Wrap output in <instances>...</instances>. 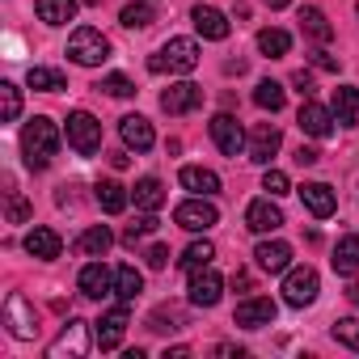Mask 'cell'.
I'll return each mask as SVG.
<instances>
[{"instance_id":"6da1fadb","label":"cell","mask_w":359,"mask_h":359,"mask_svg":"<svg viewBox=\"0 0 359 359\" xmlns=\"http://www.w3.org/2000/svg\"><path fill=\"white\" fill-rule=\"evenodd\" d=\"M55 152H60V127L51 118H43V114L30 118L26 131H22V156H26V165L30 169H47Z\"/></svg>"},{"instance_id":"7a4b0ae2","label":"cell","mask_w":359,"mask_h":359,"mask_svg":"<svg viewBox=\"0 0 359 359\" xmlns=\"http://www.w3.org/2000/svg\"><path fill=\"white\" fill-rule=\"evenodd\" d=\"M199 68V43L195 39H169L165 47H156L152 51V60H148V72H195Z\"/></svg>"},{"instance_id":"3957f363","label":"cell","mask_w":359,"mask_h":359,"mask_svg":"<svg viewBox=\"0 0 359 359\" xmlns=\"http://www.w3.org/2000/svg\"><path fill=\"white\" fill-rule=\"evenodd\" d=\"M68 55H72L81 68H97V64L110 60V39H106L102 30H93V26H81V30H72V39H68Z\"/></svg>"},{"instance_id":"277c9868","label":"cell","mask_w":359,"mask_h":359,"mask_svg":"<svg viewBox=\"0 0 359 359\" xmlns=\"http://www.w3.org/2000/svg\"><path fill=\"white\" fill-rule=\"evenodd\" d=\"M64 135H68V144H72L81 156H93V152L102 148V123H97L89 110H72L68 123H64Z\"/></svg>"},{"instance_id":"5b68a950","label":"cell","mask_w":359,"mask_h":359,"mask_svg":"<svg viewBox=\"0 0 359 359\" xmlns=\"http://www.w3.org/2000/svg\"><path fill=\"white\" fill-rule=\"evenodd\" d=\"M317 292H321V279H317L313 266H287V271H283V300H287L292 309L313 304Z\"/></svg>"},{"instance_id":"8992f818","label":"cell","mask_w":359,"mask_h":359,"mask_svg":"<svg viewBox=\"0 0 359 359\" xmlns=\"http://www.w3.org/2000/svg\"><path fill=\"white\" fill-rule=\"evenodd\" d=\"M173 220H177V229H187V233H208V229L220 224V212L212 208L208 195H195V199H187V203H177Z\"/></svg>"},{"instance_id":"52a82bcc","label":"cell","mask_w":359,"mask_h":359,"mask_svg":"<svg viewBox=\"0 0 359 359\" xmlns=\"http://www.w3.org/2000/svg\"><path fill=\"white\" fill-rule=\"evenodd\" d=\"M64 355H72V359H81V355H89V321H68L64 330H60V338L47 346V359H64Z\"/></svg>"},{"instance_id":"ba28073f","label":"cell","mask_w":359,"mask_h":359,"mask_svg":"<svg viewBox=\"0 0 359 359\" xmlns=\"http://www.w3.org/2000/svg\"><path fill=\"white\" fill-rule=\"evenodd\" d=\"M76 287H81V296L102 300V296L114 292V271H110L102 258H89V262L81 266V275H76Z\"/></svg>"},{"instance_id":"9c48e42d","label":"cell","mask_w":359,"mask_h":359,"mask_svg":"<svg viewBox=\"0 0 359 359\" xmlns=\"http://www.w3.org/2000/svg\"><path fill=\"white\" fill-rule=\"evenodd\" d=\"M220 292H224V279H220L212 266L191 271V287H187V296H191L195 309H212V304H220Z\"/></svg>"},{"instance_id":"30bf717a","label":"cell","mask_w":359,"mask_h":359,"mask_svg":"<svg viewBox=\"0 0 359 359\" xmlns=\"http://www.w3.org/2000/svg\"><path fill=\"white\" fill-rule=\"evenodd\" d=\"M296 123H300V131H304V135H313V140H330L338 118H334V110H330V106H321V102H309V97H304V106H300Z\"/></svg>"},{"instance_id":"8fae6325","label":"cell","mask_w":359,"mask_h":359,"mask_svg":"<svg viewBox=\"0 0 359 359\" xmlns=\"http://www.w3.org/2000/svg\"><path fill=\"white\" fill-rule=\"evenodd\" d=\"M5 325H9V334L22 338V342L39 334V325H34V309H30V300H26L22 292H13V296L5 300Z\"/></svg>"},{"instance_id":"7c38bea8","label":"cell","mask_w":359,"mask_h":359,"mask_svg":"<svg viewBox=\"0 0 359 359\" xmlns=\"http://www.w3.org/2000/svg\"><path fill=\"white\" fill-rule=\"evenodd\" d=\"M123 334H127V304L106 309V313L93 321V342H97L102 351H114V346L123 342Z\"/></svg>"},{"instance_id":"4fadbf2b","label":"cell","mask_w":359,"mask_h":359,"mask_svg":"<svg viewBox=\"0 0 359 359\" xmlns=\"http://www.w3.org/2000/svg\"><path fill=\"white\" fill-rule=\"evenodd\" d=\"M199 106H203V89L191 85V81H177V85H169V89L161 93V110H165V114H191V110H199Z\"/></svg>"},{"instance_id":"5bb4252c","label":"cell","mask_w":359,"mask_h":359,"mask_svg":"<svg viewBox=\"0 0 359 359\" xmlns=\"http://www.w3.org/2000/svg\"><path fill=\"white\" fill-rule=\"evenodd\" d=\"M275 300L271 296H250V300H241L237 304V313H233V321L241 325V330H262V325H271L275 321Z\"/></svg>"},{"instance_id":"9a60e30c","label":"cell","mask_w":359,"mask_h":359,"mask_svg":"<svg viewBox=\"0 0 359 359\" xmlns=\"http://www.w3.org/2000/svg\"><path fill=\"white\" fill-rule=\"evenodd\" d=\"M212 140H216V148H220L224 156H237V152L250 144V140H245V131H241V123H237L229 110L212 118Z\"/></svg>"},{"instance_id":"2e32d148","label":"cell","mask_w":359,"mask_h":359,"mask_svg":"<svg viewBox=\"0 0 359 359\" xmlns=\"http://www.w3.org/2000/svg\"><path fill=\"white\" fill-rule=\"evenodd\" d=\"M279 144H283V135H279V127L275 123H258L254 131H250V161H258V165H271V156L279 152Z\"/></svg>"},{"instance_id":"e0dca14e","label":"cell","mask_w":359,"mask_h":359,"mask_svg":"<svg viewBox=\"0 0 359 359\" xmlns=\"http://www.w3.org/2000/svg\"><path fill=\"white\" fill-rule=\"evenodd\" d=\"M191 22H195V30L203 34V39H212V43H224L229 39V18L220 13V9H212V5H195L191 9Z\"/></svg>"},{"instance_id":"ac0fdd59","label":"cell","mask_w":359,"mask_h":359,"mask_svg":"<svg viewBox=\"0 0 359 359\" xmlns=\"http://www.w3.org/2000/svg\"><path fill=\"white\" fill-rule=\"evenodd\" d=\"M245 229L250 233H275V229H283V212L271 203V199H254L250 208H245Z\"/></svg>"},{"instance_id":"d6986e66","label":"cell","mask_w":359,"mask_h":359,"mask_svg":"<svg viewBox=\"0 0 359 359\" xmlns=\"http://www.w3.org/2000/svg\"><path fill=\"white\" fill-rule=\"evenodd\" d=\"M254 262H258L266 275H283V271L292 266V245H287V241H262V245L254 250Z\"/></svg>"},{"instance_id":"ffe728a7","label":"cell","mask_w":359,"mask_h":359,"mask_svg":"<svg viewBox=\"0 0 359 359\" xmlns=\"http://www.w3.org/2000/svg\"><path fill=\"white\" fill-rule=\"evenodd\" d=\"M118 135H123V144L135 148V152H148L152 140H156V135H152V123H148L144 114H127V118L118 123Z\"/></svg>"},{"instance_id":"44dd1931","label":"cell","mask_w":359,"mask_h":359,"mask_svg":"<svg viewBox=\"0 0 359 359\" xmlns=\"http://www.w3.org/2000/svg\"><path fill=\"white\" fill-rule=\"evenodd\" d=\"M177 182H182L191 195H220V177L212 173V169H203V165H187L182 173H177Z\"/></svg>"},{"instance_id":"7402d4cb","label":"cell","mask_w":359,"mask_h":359,"mask_svg":"<svg viewBox=\"0 0 359 359\" xmlns=\"http://www.w3.org/2000/svg\"><path fill=\"white\" fill-rule=\"evenodd\" d=\"M300 199H304V208H309L317 220L334 216V208H338V199H334V191H330L325 182H304V187H300Z\"/></svg>"},{"instance_id":"603a6c76","label":"cell","mask_w":359,"mask_h":359,"mask_svg":"<svg viewBox=\"0 0 359 359\" xmlns=\"http://www.w3.org/2000/svg\"><path fill=\"white\" fill-rule=\"evenodd\" d=\"M60 250H64V241H60L55 229H30V233H26V254H30V258L51 262V258H60Z\"/></svg>"},{"instance_id":"cb8c5ba5","label":"cell","mask_w":359,"mask_h":359,"mask_svg":"<svg viewBox=\"0 0 359 359\" xmlns=\"http://www.w3.org/2000/svg\"><path fill=\"white\" fill-rule=\"evenodd\" d=\"M110 245H114V233H110L106 224H93V229H85V233L76 237V254H81V258H106Z\"/></svg>"},{"instance_id":"d4e9b609","label":"cell","mask_w":359,"mask_h":359,"mask_svg":"<svg viewBox=\"0 0 359 359\" xmlns=\"http://www.w3.org/2000/svg\"><path fill=\"white\" fill-rule=\"evenodd\" d=\"M330 110H334L338 127H355V118H359V89L355 85H338L334 97H330Z\"/></svg>"},{"instance_id":"484cf974","label":"cell","mask_w":359,"mask_h":359,"mask_svg":"<svg viewBox=\"0 0 359 359\" xmlns=\"http://www.w3.org/2000/svg\"><path fill=\"white\" fill-rule=\"evenodd\" d=\"M93 191H97V208H102V212H110V216L127 212V203H131V191H127L123 182H114V177H106V182H97Z\"/></svg>"},{"instance_id":"4316f807","label":"cell","mask_w":359,"mask_h":359,"mask_svg":"<svg viewBox=\"0 0 359 359\" xmlns=\"http://www.w3.org/2000/svg\"><path fill=\"white\" fill-rule=\"evenodd\" d=\"M131 199L140 212H161L165 208V187H161V177H140V182L131 187Z\"/></svg>"},{"instance_id":"83f0119b","label":"cell","mask_w":359,"mask_h":359,"mask_svg":"<svg viewBox=\"0 0 359 359\" xmlns=\"http://www.w3.org/2000/svg\"><path fill=\"white\" fill-rule=\"evenodd\" d=\"M34 9H39V22L47 26H68L76 18V0H34Z\"/></svg>"},{"instance_id":"f1b7e54d","label":"cell","mask_w":359,"mask_h":359,"mask_svg":"<svg viewBox=\"0 0 359 359\" xmlns=\"http://www.w3.org/2000/svg\"><path fill=\"white\" fill-rule=\"evenodd\" d=\"M334 271H338V275H355V271H359V237H355V233H346V237L334 245Z\"/></svg>"},{"instance_id":"f546056e","label":"cell","mask_w":359,"mask_h":359,"mask_svg":"<svg viewBox=\"0 0 359 359\" xmlns=\"http://www.w3.org/2000/svg\"><path fill=\"white\" fill-rule=\"evenodd\" d=\"M300 30H304L313 43H330V39H334V26H330V22H325V13H321V9H313V5H309V9H300Z\"/></svg>"},{"instance_id":"4dcf8cb0","label":"cell","mask_w":359,"mask_h":359,"mask_svg":"<svg viewBox=\"0 0 359 359\" xmlns=\"http://www.w3.org/2000/svg\"><path fill=\"white\" fill-rule=\"evenodd\" d=\"M26 81H30V89H39V93H60V89H68V76H64L60 68H43V64H34Z\"/></svg>"},{"instance_id":"1f68e13d","label":"cell","mask_w":359,"mask_h":359,"mask_svg":"<svg viewBox=\"0 0 359 359\" xmlns=\"http://www.w3.org/2000/svg\"><path fill=\"white\" fill-rule=\"evenodd\" d=\"M140 292H144V275H140L135 266H118V271H114V296H118L123 304H131Z\"/></svg>"},{"instance_id":"d6a6232c","label":"cell","mask_w":359,"mask_h":359,"mask_svg":"<svg viewBox=\"0 0 359 359\" xmlns=\"http://www.w3.org/2000/svg\"><path fill=\"white\" fill-rule=\"evenodd\" d=\"M258 51H262V55H271V60H283V55L292 51V34H287V30H279V26H271V30H262V34H258Z\"/></svg>"},{"instance_id":"836d02e7","label":"cell","mask_w":359,"mask_h":359,"mask_svg":"<svg viewBox=\"0 0 359 359\" xmlns=\"http://www.w3.org/2000/svg\"><path fill=\"white\" fill-rule=\"evenodd\" d=\"M212 258H216L212 241H191L182 250V258H177V266H182V271H199V266H212Z\"/></svg>"},{"instance_id":"e575fe53","label":"cell","mask_w":359,"mask_h":359,"mask_svg":"<svg viewBox=\"0 0 359 359\" xmlns=\"http://www.w3.org/2000/svg\"><path fill=\"white\" fill-rule=\"evenodd\" d=\"M118 22H123L127 30H148V26L156 22V13H152V5H148V0H131V5L118 13Z\"/></svg>"},{"instance_id":"d590c367","label":"cell","mask_w":359,"mask_h":359,"mask_svg":"<svg viewBox=\"0 0 359 359\" xmlns=\"http://www.w3.org/2000/svg\"><path fill=\"white\" fill-rule=\"evenodd\" d=\"M254 102H258L262 110L279 114V110H283V85H279V81H258V89H254Z\"/></svg>"},{"instance_id":"8d00e7d4","label":"cell","mask_w":359,"mask_h":359,"mask_svg":"<svg viewBox=\"0 0 359 359\" xmlns=\"http://www.w3.org/2000/svg\"><path fill=\"white\" fill-rule=\"evenodd\" d=\"M330 338H334L338 346H346V351H359V317L334 321V325H330Z\"/></svg>"},{"instance_id":"74e56055","label":"cell","mask_w":359,"mask_h":359,"mask_svg":"<svg viewBox=\"0 0 359 359\" xmlns=\"http://www.w3.org/2000/svg\"><path fill=\"white\" fill-rule=\"evenodd\" d=\"M182 325H187V317H182V309H173V304H165V309H156V313L148 317V330H156V334L182 330Z\"/></svg>"},{"instance_id":"f35d334b","label":"cell","mask_w":359,"mask_h":359,"mask_svg":"<svg viewBox=\"0 0 359 359\" xmlns=\"http://www.w3.org/2000/svg\"><path fill=\"white\" fill-rule=\"evenodd\" d=\"M0 114H5V123H13L22 114V89L13 81H0Z\"/></svg>"},{"instance_id":"ab89813d","label":"cell","mask_w":359,"mask_h":359,"mask_svg":"<svg viewBox=\"0 0 359 359\" xmlns=\"http://www.w3.org/2000/svg\"><path fill=\"white\" fill-rule=\"evenodd\" d=\"M262 191H266L271 199H283V195L292 191V182H287V173H283V169H266V173H262Z\"/></svg>"},{"instance_id":"60d3db41","label":"cell","mask_w":359,"mask_h":359,"mask_svg":"<svg viewBox=\"0 0 359 359\" xmlns=\"http://www.w3.org/2000/svg\"><path fill=\"white\" fill-rule=\"evenodd\" d=\"M97 89H106L110 97H131V93H135V85H131L123 72H110V76H102V85H97Z\"/></svg>"},{"instance_id":"b9f144b4","label":"cell","mask_w":359,"mask_h":359,"mask_svg":"<svg viewBox=\"0 0 359 359\" xmlns=\"http://www.w3.org/2000/svg\"><path fill=\"white\" fill-rule=\"evenodd\" d=\"M148 233H156V216H152V212H148V216H140V220H135V224H131L123 237L135 245V241H140V237H148Z\"/></svg>"},{"instance_id":"7bdbcfd3","label":"cell","mask_w":359,"mask_h":359,"mask_svg":"<svg viewBox=\"0 0 359 359\" xmlns=\"http://www.w3.org/2000/svg\"><path fill=\"white\" fill-rule=\"evenodd\" d=\"M26 216H30V203H26L18 191H9V220H13V224H22Z\"/></svg>"},{"instance_id":"ee69618b","label":"cell","mask_w":359,"mask_h":359,"mask_svg":"<svg viewBox=\"0 0 359 359\" xmlns=\"http://www.w3.org/2000/svg\"><path fill=\"white\" fill-rule=\"evenodd\" d=\"M144 258H148V266H152V271H165V266H169V250H165V245H152Z\"/></svg>"},{"instance_id":"f6af8a7d","label":"cell","mask_w":359,"mask_h":359,"mask_svg":"<svg viewBox=\"0 0 359 359\" xmlns=\"http://www.w3.org/2000/svg\"><path fill=\"white\" fill-rule=\"evenodd\" d=\"M292 85H296V93H300V97H309V93H313V76H309L304 68H300V72L292 76Z\"/></svg>"},{"instance_id":"bcb514c9","label":"cell","mask_w":359,"mask_h":359,"mask_svg":"<svg viewBox=\"0 0 359 359\" xmlns=\"http://www.w3.org/2000/svg\"><path fill=\"white\" fill-rule=\"evenodd\" d=\"M313 64H317V68H325V72H338V60H334L330 51H313Z\"/></svg>"},{"instance_id":"7dc6e473","label":"cell","mask_w":359,"mask_h":359,"mask_svg":"<svg viewBox=\"0 0 359 359\" xmlns=\"http://www.w3.org/2000/svg\"><path fill=\"white\" fill-rule=\"evenodd\" d=\"M296 161H300V165H317V161H321V152H317V148H309V144H300V148H296Z\"/></svg>"},{"instance_id":"c3c4849f","label":"cell","mask_w":359,"mask_h":359,"mask_svg":"<svg viewBox=\"0 0 359 359\" xmlns=\"http://www.w3.org/2000/svg\"><path fill=\"white\" fill-rule=\"evenodd\" d=\"M262 5H271V9H287L292 0H262Z\"/></svg>"},{"instance_id":"681fc988","label":"cell","mask_w":359,"mask_h":359,"mask_svg":"<svg viewBox=\"0 0 359 359\" xmlns=\"http://www.w3.org/2000/svg\"><path fill=\"white\" fill-rule=\"evenodd\" d=\"M351 296H355V304H359V287H355V292H351Z\"/></svg>"}]
</instances>
